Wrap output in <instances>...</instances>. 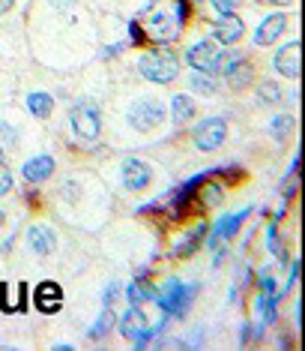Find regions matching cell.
Returning <instances> with one entry per match:
<instances>
[{"instance_id": "cell-1", "label": "cell", "mask_w": 305, "mask_h": 351, "mask_svg": "<svg viewBox=\"0 0 305 351\" xmlns=\"http://www.w3.org/2000/svg\"><path fill=\"white\" fill-rule=\"evenodd\" d=\"M150 43H174L186 25V0H156L141 19Z\"/></svg>"}, {"instance_id": "cell-2", "label": "cell", "mask_w": 305, "mask_h": 351, "mask_svg": "<svg viewBox=\"0 0 305 351\" xmlns=\"http://www.w3.org/2000/svg\"><path fill=\"white\" fill-rule=\"evenodd\" d=\"M138 73L156 84H168L180 75V60L171 49H152L138 60Z\"/></svg>"}, {"instance_id": "cell-3", "label": "cell", "mask_w": 305, "mask_h": 351, "mask_svg": "<svg viewBox=\"0 0 305 351\" xmlns=\"http://www.w3.org/2000/svg\"><path fill=\"white\" fill-rule=\"evenodd\" d=\"M72 132L78 135V138L84 141H96L99 138V130H102V121H99V111H96V106H90V102H81V106L72 108Z\"/></svg>"}, {"instance_id": "cell-4", "label": "cell", "mask_w": 305, "mask_h": 351, "mask_svg": "<svg viewBox=\"0 0 305 351\" xmlns=\"http://www.w3.org/2000/svg\"><path fill=\"white\" fill-rule=\"evenodd\" d=\"M165 324V322H162ZM162 324H156V327H150L147 324V318H144V313L138 306H132L129 313L123 315V322H120V330H123V337L132 342V346H147L152 333H159L162 330Z\"/></svg>"}, {"instance_id": "cell-5", "label": "cell", "mask_w": 305, "mask_h": 351, "mask_svg": "<svg viewBox=\"0 0 305 351\" xmlns=\"http://www.w3.org/2000/svg\"><path fill=\"white\" fill-rule=\"evenodd\" d=\"M162 121H165V108L156 99H138L129 108V123L141 132L156 130V126H162Z\"/></svg>"}, {"instance_id": "cell-6", "label": "cell", "mask_w": 305, "mask_h": 351, "mask_svg": "<svg viewBox=\"0 0 305 351\" xmlns=\"http://www.w3.org/2000/svg\"><path fill=\"white\" fill-rule=\"evenodd\" d=\"M224 138H228V123L222 117H207L195 130V145L200 150H219L224 145Z\"/></svg>"}, {"instance_id": "cell-7", "label": "cell", "mask_w": 305, "mask_h": 351, "mask_svg": "<svg viewBox=\"0 0 305 351\" xmlns=\"http://www.w3.org/2000/svg\"><path fill=\"white\" fill-rule=\"evenodd\" d=\"M186 60H189V66L200 69V73H219L222 69V54L215 51V45L210 43V39L191 45V49L186 51Z\"/></svg>"}, {"instance_id": "cell-8", "label": "cell", "mask_w": 305, "mask_h": 351, "mask_svg": "<svg viewBox=\"0 0 305 351\" xmlns=\"http://www.w3.org/2000/svg\"><path fill=\"white\" fill-rule=\"evenodd\" d=\"M189 298H191V291H186V285L171 279V282H165L162 294H159V306H162L165 313H171V315H183L186 313V306H189Z\"/></svg>"}, {"instance_id": "cell-9", "label": "cell", "mask_w": 305, "mask_h": 351, "mask_svg": "<svg viewBox=\"0 0 305 351\" xmlns=\"http://www.w3.org/2000/svg\"><path fill=\"white\" fill-rule=\"evenodd\" d=\"M243 19H237L234 12L230 15H222L219 21H215V27H213V39L215 43H222V45H234L239 43V36H243Z\"/></svg>"}, {"instance_id": "cell-10", "label": "cell", "mask_w": 305, "mask_h": 351, "mask_svg": "<svg viewBox=\"0 0 305 351\" xmlns=\"http://www.w3.org/2000/svg\"><path fill=\"white\" fill-rule=\"evenodd\" d=\"M287 27V19L282 12H272V15H267V19L261 21V27L254 30V43L258 45H272L278 36H282V30Z\"/></svg>"}, {"instance_id": "cell-11", "label": "cell", "mask_w": 305, "mask_h": 351, "mask_svg": "<svg viewBox=\"0 0 305 351\" xmlns=\"http://www.w3.org/2000/svg\"><path fill=\"white\" fill-rule=\"evenodd\" d=\"M300 51H302V45L300 43H287L282 51L276 54V69L282 75H287V78H300Z\"/></svg>"}, {"instance_id": "cell-12", "label": "cell", "mask_w": 305, "mask_h": 351, "mask_svg": "<svg viewBox=\"0 0 305 351\" xmlns=\"http://www.w3.org/2000/svg\"><path fill=\"white\" fill-rule=\"evenodd\" d=\"M150 183V169L147 162H141V159H126L123 162V186L126 189H144Z\"/></svg>"}, {"instance_id": "cell-13", "label": "cell", "mask_w": 305, "mask_h": 351, "mask_svg": "<svg viewBox=\"0 0 305 351\" xmlns=\"http://www.w3.org/2000/svg\"><path fill=\"white\" fill-rule=\"evenodd\" d=\"M51 171H54V156H48V154L27 159V162H24V169H21L24 180H30V183L48 180V178H51Z\"/></svg>"}, {"instance_id": "cell-14", "label": "cell", "mask_w": 305, "mask_h": 351, "mask_svg": "<svg viewBox=\"0 0 305 351\" xmlns=\"http://www.w3.org/2000/svg\"><path fill=\"white\" fill-rule=\"evenodd\" d=\"M36 306L42 309V313H57V309L63 306V291H60V285H54V282H42L36 289Z\"/></svg>"}, {"instance_id": "cell-15", "label": "cell", "mask_w": 305, "mask_h": 351, "mask_svg": "<svg viewBox=\"0 0 305 351\" xmlns=\"http://www.w3.org/2000/svg\"><path fill=\"white\" fill-rule=\"evenodd\" d=\"M27 241H30V250H34L36 255L54 252V231L48 226H34L27 231Z\"/></svg>"}, {"instance_id": "cell-16", "label": "cell", "mask_w": 305, "mask_h": 351, "mask_svg": "<svg viewBox=\"0 0 305 351\" xmlns=\"http://www.w3.org/2000/svg\"><path fill=\"white\" fill-rule=\"evenodd\" d=\"M171 111H174V121H176V123H186V121H191V117H195V102L180 93V97H174Z\"/></svg>"}, {"instance_id": "cell-17", "label": "cell", "mask_w": 305, "mask_h": 351, "mask_svg": "<svg viewBox=\"0 0 305 351\" xmlns=\"http://www.w3.org/2000/svg\"><path fill=\"white\" fill-rule=\"evenodd\" d=\"M27 108H30V114H36V117H48L51 114V108H54V99L48 97V93H30Z\"/></svg>"}, {"instance_id": "cell-18", "label": "cell", "mask_w": 305, "mask_h": 351, "mask_svg": "<svg viewBox=\"0 0 305 351\" xmlns=\"http://www.w3.org/2000/svg\"><path fill=\"white\" fill-rule=\"evenodd\" d=\"M189 84L195 87L198 93H204V97L215 93V78H213V73H200V69H195V73H191V78H189Z\"/></svg>"}, {"instance_id": "cell-19", "label": "cell", "mask_w": 305, "mask_h": 351, "mask_svg": "<svg viewBox=\"0 0 305 351\" xmlns=\"http://www.w3.org/2000/svg\"><path fill=\"white\" fill-rule=\"evenodd\" d=\"M0 306H3L6 313H15V309H21V289H18V294H15L10 282L0 285Z\"/></svg>"}, {"instance_id": "cell-20", "label": "cell", "mask_w": 305, "mask_h": 351, "mask_svg": "<svg viewBox=\"0 0 305 351\" xmlns=\"http://www.w3.org/2000/svg\"><path fill=\"white\" fill-rule=\"evenodd\" d=\"M246 217H248V210H239L237 217H224L219 226H215V234H219V237H234L237 228H239V222H243Z\"/></svg>"}, {"instance_id": "cell-21", "label": "cell", "mask_w": 305, "mask_h": 351, "mask_svg": "<svg viewBox=\"0 0 305 351\" xmlns=\"http://www.w3.org/2000/svg\"><path fill=\"white\" fill-rule=\"evenodd\" d=\"M258 99L263 102V106H276V102H282V90H278L272 82H263L258 87Z\"/></svg>"}, {"instance_id": "cell-22", "label": "cell", "mask_w": 305, "mask_h": 351, "mask_svg": "<svg viewBox=\"0 0 305 351\" xmlns=\"http://www.w3.org/2000/svg\"><path fill=\"white\" fill-rule=\"evenodd\" d=\"M210 3H213V10L219 15H230L239 6V0H210Z\"/></svg>"}, {"instance_id": "cell-23", "label": "cell", "mask_w": 305, "mask_h": 351, "mask_svg": "<svg viewBox=\"0 0 305 351\" xmlns=\"http://www.w3.org/2000/svg\"><path fill=\"white\" fill-rule=\"evenodd\" d=\"M111 324H114V315H111L108 309H105V313H102V318H99V322H96V327H93V337H102V333H108Z\"/></svg>"}, {"instance_id": "cell-24", "label": "cell", "mask_w": 305, "mask_h": 351, "mask_svg": "<svg viewBox=\"0 0 305 351\" xmlns=\"http://www.w3.org/2000/svg\"><path fill=\"white\" fill-rule=\"evenodd\" d=\"M147 294H152V291H150V289H141L138 282L129 285V303H132V306H141V300L147 298Z\"/></svg>"}, {"instance_id": "cell-25", "label": "cell", "mask_w": 305, "mask_h": 351, "mask_svg": "<svg viewBox=\"0 0 305 351\" xmlns=\"http://www.w3.org/2000/svg\"><path fill=\"white\" fill-rule=\"evenodd\" d=\"M15 138H18V132H15L10 123H3V121H0V141L12 147V145H15Z\"/></svg>"}, {"instance_id": "cell-26", "label": "cell", "mask_w": 305, "mask_h": 351, "mask_svg": "<svg viewBox=\"0 0 305 351\" xmlns=\"http://www.w3.org/2000/svg\"><path fill=\"white\" fill-rule=\"evenodd\" d=\"M291 126H293V121H291L287 114H282V117H276V121H272V132H276V135H284L287 130H291Z\"/></svg>"}, {"instance_id": "cell-27", "label": "cell", "mask_w": 305, "mask_h": 351, "mask_svg": "<svg viewBox=\"0 0 305 351\" xmlns=\"http://www.w3.org/2000/svg\"><path fill=\"white\" fill-rule=\"evenodd\" d=\"M222 198V189H219V183H213V186H207L204 189V204H215Z\"/></svg>"}, {"instance_id": "cell-28", "label": "cell", "mask_w": 305, "mask_h": 351, "mask_svg": "<svg viewBox=\"0 0 305 351\" xmlns=\"http://www.w3.org/2000/svg\"><path fill=\"white\" fill-rule=\"evenodd\" d=\"M12 189V174L3 169V165H0V195H6Z\"/></svg>"}, {"instance_id": "cell-29", "label": "cell", "mask_w": 305, "mask_h": 351, "mask_svg": "<svg viewBox=\"0 0 305 351\" xmlns=\"http://www.w3.org/2000/svg\"><path fill=\"white\" fill-rule=\"evenodd\" d=\"M10 10H12V0H0V15L10 12Z\"/></svg>"}, {"instance_id": "cell-30", "label": "cell", "mask_w": 305, "mask_h": 351, "mask_svg": "<svg viewBox=\"0 0 305 351\" xmlns=\"http://www.w3.org/2000/svg\"><path fill=\"white\" fill-rule=\"evenodd\" d=\"M269 3H278V6H284V3H291V0H269Z\"/></svg>"}, {"instance_id": "cell-31", "label": "cell", "mask_w": 305, "mask_h": 351, "mask_svg": "<svg viewBox=\"0 0 305 351\" xmlns=\"http://www.w3.org/2000/svg\"><path fill=\"white\" fill-rule=\"evenodd\" d=\"M0 162H3V150H0Z\"/></svg>"}]
</instances>
